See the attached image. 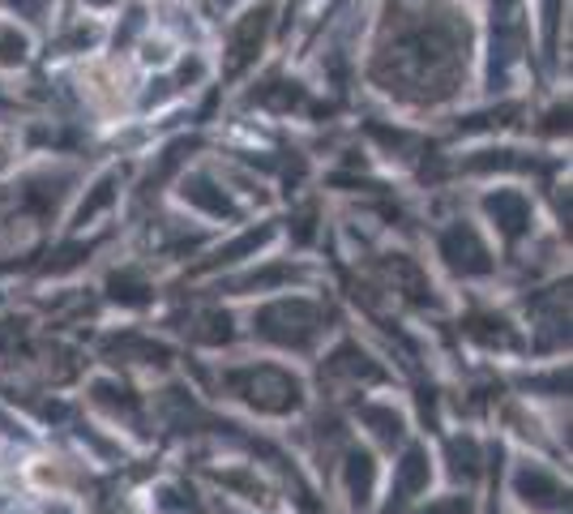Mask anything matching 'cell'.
I'll use <instances>...</instances> for the list:
<instances>
[{
    "instance_id": "obj_5",
    "label": "cell",
    "mask_w": 573,
    "mask_h": 514,
    "mask_svg": "<svg viewBox=\"0 0 573 514\" xmlns=\"http://www.w3.org/2000/svg\"><path fill=\"white\" fill-rule=\"evenodd\" d=\"M184 202H193V206H202V211H211V215H235L231 198L218 189L215 180H206V176L184 180Z\"/></svg>"
},
{
    "instance_id": "obj_6",
    "label": "cell",
    "mask_w": 573,
    "mask_h": 514,
    "mask_svg": "<svg viewBox=\"0 0 573 514\" xmlns=\"http://www.w3.org/2000/svg\"><path fill=\"white\" fill-rule=\"evenodd\" d=\"M112 198H116V180L107 176V180H99V185H94V193H90V198L81 202V211H77V223H90L94 215H99V211H103V206H112Z\"/></svg>"
},
{
    "instance_id": "obj_3",
    "label": "cell",
    "mask_w": 573,
    "mask_h": 514,
    "mask_svg": "<svg viewBox=\"0 0 573 514\" xmlns=\"http://www.w3.org/2000/svg\"><path fill=\"white\" fill-rule=\"evenodd\" d=\"M488 215L501 223L505 236H518V231H526V223H531V202L518 193V189H501V193H493L488 202Z\"/></svg>"
},
{
    "instance_id": "obj_8",
    "label": "cell",
    "mask_w": 573,
    "mask_h": 514,
    "mask_svg": "<svg viewBox=\"0 0 573 514\" xmlns=\"http://www.w3.org/2000/svg\"><path fill=\"white\" fill-rule=\"evenodd\" d=\"M13 9H22V13H30V17H39V9H43V0H9Z\"/></svg>"
},
{
    "instance_id": "obj_7",
    "label": "cell",
    "mask_w": 573,
    "mask_h": 514,
    "mask_svg": "<svg viewBox=\"0 0 573 514\" xmlns=\"http://www.w3.org/2000/svg\"><path fill=\"white\" fill-rule=\"evenodd\" d=\"M262 240H266V231H249L244 240H235L231 249H222V262H231V258H240V253H249V249H257Z\"/></svg>"
},
{
    "instance_id": "obj_9",
    "label": "cell",
    "mask_w": 573,
    "mask_h": 514,
    "mask_svg": "<svg viewBox=\"0 0 573 514\" xmlns=\"http://www.w3.org/2000/svg\"><path fill=\"white\" fill-rule=\"evenodd\" d=\"M90 4H107V0H90Z\"/></svg>"
},
{
    "instance_id": "obj_1",
    "label": "cell",
    "mask_w": 573,
    "mask_h": 514,
    "mask_svg": "<svg viewBox=\"0 0 573 514\" xmlns=\"http://www.w3.org/2000/svg\"><path fill=\"white\" fill-rule=\"evenodd\" d=\"M518 52H522V13H518V0H501L493 22V82H505Z\"/></svg>"
},
{
    "instance_id": "obj_2",
    "label": "cell",
    "mask_w": 573,
    "mask_h": 514,
    "mask_svg": "<svg viewBox=\"0 0 573 514\" xmlns=\"http://www.w3.org/2000/svg\"><path fill=\"white\" fill-rule=\"evenodd\" d=\"M266 26H270V9H266V4L240 17V26H235V35H231V65H227L231 74H240V70L257 57V48H262V39H266Z\"/></svg>"
},
{
    "instance_id": "obj_4",
    "label": "cell",
    "mask_w": 573,
    "mask_h": 514,
    "mask_svg": "<svg viewBox=\"0 0 573 514\" xmlns=\"http://www.w3.org/2000/svg\"><path fill=\"white\" fill-rule=\"evenodd\" d=\"M445 258H449L454 266H462V271H488V253H484L480 236H475L471 227H462V223L445 236Z\"/></svg>"
}]
</instances>
